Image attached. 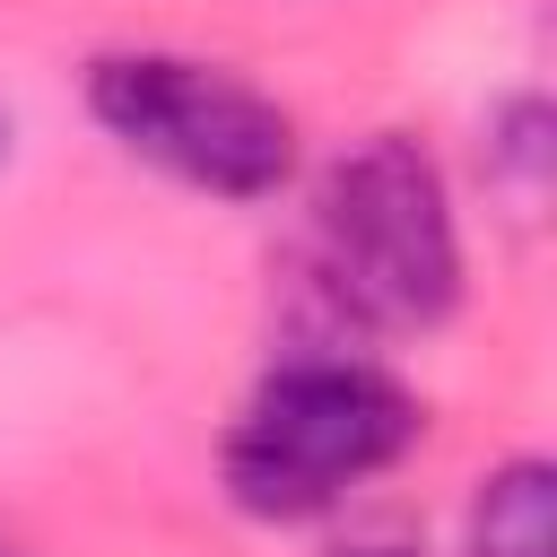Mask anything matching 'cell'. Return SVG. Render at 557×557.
Wrapping results in <instances>:
<instances>
[{
    "label": "cell",
    "mask_w": 557,
    "mask_h": 557,
    "mask_svg": "<svg viewBox=\"0 0 557 557\" xmlns=\"http://www.w3.org/2000/svg\"><path fill=\"white\" fill-rule=\"evenodd\" d=\"M305 287L339 331H435L461 305V218L409 131H366L305 200Z\"/></svg>",
    "instance_id": "obj_1"
},
{
    "label": "cell",
    "mask_w": 557,
    "mask_h": 557,
    "mask_svg": "<svg viewBox=\"0 0 557 557\" xmlns=\"http://www.w3.org/2000/svg\"><path fill=\"white\" fill-rule=\"evenodd\" d=\"M418 426H426V409L400 374L322 339L252 383V400L235 409V426L218 444V479H226L235 513H252V522H313V513L348 505V487L383 479L418 444Z\"/></svg>",
    "instance_id": "obj_2"
},
{
    "label": "cell",
    "mask_w": 557,
    "mask_h": 557,
    "mask_svg": "<svg viewBox=\"0 0 557 557\" xmlns=\"http://www.w3.org/2000/svg\"><path fill=\"white\" fill-rule=\"evenodd\" d=\"M87 113L157 174L209 200H270L296 183V113L200 52H96Z\"/></svg>",
    "instance_id": "obj_3"
},
{
    "label": "cell",
    "mask_w": 557,
    "mask_h": 557,
    "mask_svg": "<svg viewBox=\"0 0 557 557\" xmlns=\"http://www.w3.org/2000/svg\"><path fill=\"white\" fill-rule=\"evenodd\" d=\"M461 557H557V470L540 453H513L479 479Z\"/></svg>",
    "instance_id": "obj_4"
},
{
    "label": "cell",
    "mask_w": 557,
    "mask_h": 557,
    "mask_svg": "<svg viewBox=\"0 0 557 557\" xmlns=\"http://www.w3.org/2000/svg\"><path fill=\"white\" fill-rule=\"evenodd\" d=\"M548 96H531V87H513L496 113H487V131H479V157H487V183L513 200V209H531L540 191H548Z\"/></svg>",
    "instance_id": "obj_5"
},
{
    "label": "cell",
    "mask_w": 557,
    "mask_h": 557,
    "mask_svg": "<svg viewBox=\"0 0 557 557\" xmlns=\"http://www.w3.org/2000/svg\"><path fill=\"white\" fill-rule=\"evenodd\" d=\"M322 557H426V540H409V531H348Z\"/></svg>",
    "instance_id": "obj_6"
},
{
    "label": "cell",
    "mask_w": 557,
    "mask_h": 557,
    "mask_svg": "<svg viewBox=\"0 0 557 557\" xmlns=\"http://www.w3.org/2000/svg\"><path fill=\"white\" fill-rule=\"evenodd\" d=\"M0 165H9V104H0Z\"/></svg>",
    "instance_id": "obj_7"
},
{
    "label": "cell",
    "mask_w": 557,
    "mask_h": 557,
    "mask_svg": "<svg viewBox=\"0 0 557 557\" xmlns=\"http://www.w3.org/2000/svg\"><path fill=\"white\" fill-rule=\"evenodd\" d=\"M0 557H26V548H17V540H0Z\"/></svg>",
    "instance_id": "obj_8"
}]
</instances>
